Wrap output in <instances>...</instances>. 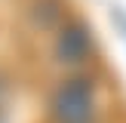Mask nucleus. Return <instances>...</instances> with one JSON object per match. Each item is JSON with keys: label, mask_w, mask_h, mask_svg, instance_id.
I'll list each match as a JSON object with an SVG mask.
<instances>
[{"label": "nucleus", "mask_w": 126, "mask_h": 123, "mask_svg": "<svg viewBox=\"0 0 126 123\" xmlns=\"http://www.w3.org/2000/svg\"><path fill=\"white\" fill-rule=\"evenodd\" d=\"M98 117V92L92 77L71 74L59 80L49 95V120L52 123H95Z\"/></svg>", "instance_id": "f257e3e1"}, {"label": "nucleus", "mask_w": 126, "mask_h": 123, "mask_svg": "<svg viewBox=\"0 0 126 123\" xmlns=\"http://www.w3.org/2000/svg\"><path fill=\"white\" fill-rule=\"evenodd\" d=\"M95 55V34L86 22L80 18H71L59 28L52 40V59L65 68H80Z\"/></svg>", "instance_id": "f03ea898"}, {"label": "nucleus", "mask_w": 126, "mask_h": 123, "mask_svg": "<svg viewBox=\"0 0 126 123\" xmlns=\"http://www.w3.org/2000/svg\"><path fill=\"white\" fill-rule=\"evenodd\" d=\"M6 95H9V83H6V77L0 74V111H3V105H6Z\"/></svg>", "instance_id": "7ed1b4c3"}, {"label": "nucleus", "mask_w": 126, "mask_h": 123, "mask_svg": "<svg viewBox=\"0 0 126 123\" xmlns=\"http://www.w3.org/2000/svg\"><path fill=\"white\" fill-rule=\"evenodd\" d=\"M0 123H9V120H6V117H3V111H0Z\"/></svg>", "instance_id": "20e7f679"}]
</instances>
